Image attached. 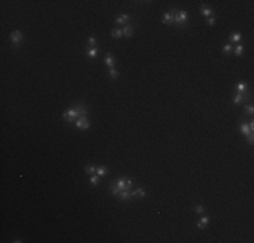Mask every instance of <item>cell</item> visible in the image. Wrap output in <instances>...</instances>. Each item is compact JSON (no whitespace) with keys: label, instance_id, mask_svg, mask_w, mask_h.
Instances as JSON below:
<instances>
[{"label":"cell","instance_id":"7","mask_svg":"<svg viewBox=\"0 0 254 243\" xmlns=\"http://www.w3.org/2000/svg\"><path fill=\"white\" fill-rule=\"evenodd\" d=\"M162 23H164V24H173L174 23L173 12H165L164 16H162Z\"/></svg>","mask_w":254,"mask_h":243},{"label":"cell","instance_id":"23","mask_svg":"<svg viewBox=\"0 0 254 243\" xmlns=\"http://www.w3.org/2000/svg\"><path fill=\"white\" fill-rule=\"evenodd\" d=\"M232 50H234V53H235L237 57H239V55L243 53V45H237V46L232 49Z\"/></svg>","mask_w":254,"mask_h":243},{"label":"cell","instance_id":"1","mask_svg":"<svg viewBox=\"0 0 254 243\" xmlns=\"http://www.w3.org/2000/svg\"><path fill=\"white\" fill-rule=\"evenodd\" d=\"M88 111H87V107L83 105V104H76L74 107L68 108L65 112L62 114V119L68 122V123H72L73 120L81 118V116H87Z\"/></svg>","mask_w":254,"mask_h":243},{"label":"cell","instance_id":"6","mask_svg":"<svg viewBox=\"0 0 254 243\" xmlns=\"http://www.w3.org/2000/svg\"><path fill=\"white\" fill-rule=\"evenodd\" d=\"M104 64L108 66V69H112L115 66V58L112 53H107L106 57H104Z\"/></svg>","mask_w":254,"mask_h":243},{"label":"cell","instance_id":"21","mask_svg":"<svg viewBox=\"0 0 254 243\" xmlns=\"http://www.w3.org/2000/svg\"><path fill=\"white\" fill-rule=\"evenodd\" d=\"M122 35H123V33H122V30H119V29H112V31H111V37L112 38L119 39Z\"/></svg>","mask_w":254,"mask_h":243},{"label":"cell","instance_id":"22","mask_svg":"<svg viewBox=\"0 0 254 243\" xmlns=\"http://www.w3.org/2000/svg\"><path fill=\"white\" fill-rule=\"evenodd\" d=\"M84 172H85L87 174H89V176H93V174H96V168H95V166L88 165V166H85Z\"/></svg>","mask_w":254,"mask_h":243},{"label":"cell","instance_id":"28","mask_svg":"<svg viewBox=\"0 0 254 243\" xmlns=\"http://www.w3.org/2000/svg\"><path fill=\"white\" fill-rule=\"evenodd\" d=\"M253 112H254V108H253V105H245V114H247V115H253Z\"/></svg>","mask_w":254,"mask_h":243},{"label":"cell","instance_id":"26","mask_svg":"<svg viewBox=\"0 0 254 243\" xmlns=\"http://www.w3.org/2000/svg\"><path fill=\"white\" fill-rule=\"evenodd\" d=\"M232 45L231 43H227V45H225L223 46V53H226V54H230V53L232 52Z\"/></svg>","mask_w":254,"mask_h":243},{"label":"cell","instance_id":"8","mask_svg":"<svg viewBox=\"0 0 254 243\" xmlns=\"http://www.w3.org/2000/svg\"><path fill=\"white\" fill-rule=\"evenodd\" d=\"M118 197L120 200H123V201H126V200H130L133 196H131V189H126V191H120L118 193Z\"/></svg>","mask_w":254,"mask_h":243},{"label":"cell","instance_id":"5","mask_svg":"<svg viewBox=\"0 0 254 243\" xmlns=\"http://www.w3.org/2000/svg\"><path fill=\"white\" fill-rule=\"evenodd\" d=\"M10 39L12 40L14 45H19L23 40V34L20 30H16V31H12L11 35H10Z\"/></svg>","mask_w":254,"mask_h":243},{"label":"cell","instance_id":"19","mask_svg":"<svg viewBox=\"0 0 254 243\" xmlns=\"http://www.w3.org/2000/svg\"><path fill=\"white\" fill-rule=\"evenodd\" d=\"M241 133H242V135H245V136L249 135V134L251 133L250 128H249V124H246V123H242V124H241Z\"/></svg>","mask_w":254,"mask_h":243},{"label":"cell","instance_id":"10","mask_svg":"<svg viewBox=\"0 0 254 243\" xmlns=\"http://www.w3.org/2000/svg\"><path fill=\"white\" fill-rule=\"evenodd\" d=\"M131 196H133V197H138V199H143L145 196H146V192L142 188H138V189L131 192Z\"/></svg>","mask_w":254,"mask_h":243},{"label":"cell","instance_id":"12","mask_svg":"<svg viewBox=\"0 0 254 243\" xmlns=\"http://www.w3.org/2000/svg\"><path fill=\"white\" fill-rule=\"evenodd\" d=\"M122 33H123V35L127 38H131L133 37V27L130 26V24H126L125 29L122 30Z\"/></svg>","mask_w":254,"mask_h":243},{"label":"cell","instance_id":"29","mask_svg":"<svg viewBox=\"0 0 254 243\" xmlns=\"http://www.w3.org/2000/svg\"><path fill=\"white\" fill-rule=\"evenodd\" d=\"M195 211L197 212V214H204L206 208H204L203 205H196V207H195Z\"/></svg>","mask_w":254,"mask_h":243},{"label":"cell","instance_id":"18","mask_svg":"<svg viewBox=\"0 0 254 243\" xmlns=\"http://www.w3.org/2000/svg\"><path fill=\"white\" fill-rule=\"evenodd\" d=\"M237 91L239 93H242V95H245L247 91V84L246 82H239V84L237 85Z\"/></svg>","mask_w":254,"mask_h":243},{"label":"cell","instance_id":"14","mask_svg":"<svg viewBox=\"0 0 254 243\" xmlns=\"http://www.w3.org/2000/svg\"><path fill=\"white\" fill-rule=\"evenodd\" d=\"M243 100H245V95H242V93H237V95L232 96V103L234 104H241L243 103Z\"/></svg>","mask_w":254,"mask_h":243},{"label":"cell","instance_id":"4","mask_svg":"<svg viewBox=\"0 0 254 243\" xmlns=\"http://www.w3.org/2000/svg\"><path fill=\"white\" fill-rule=\"evenodd\" d=\"M131 185H133V181L127 180V178H119L116 181V186H118L119 191H126V189H131Z\"/></svg>","mask_w":254,"mask_h":243},{"label":"cell","instance_id":"27","mask_svg":"<svg viewBox=\"0 0 254 243\" xmlns=\"http://www.w3.org/2000/svg\"><path fill=\"white\" fill-rule=\"evenodd\" d=\"M96 43H97V39L96 37H89L88 38V45L91 47H96Z\"/></svg>","mask_w":254,"mask_h":243},{"label":"cell","instance_id":"2","mask_svg":"<svg viewBox=\"0 0 254 243\" xmlns=\"http://www.w3.org/2000/svg\"><path fill=\"white\" fill-rule=\"evenodd\" d=\"M172 12H173V16H174V23H177V24H185L187 23V18H188V14L187 11H184V10H181V11H176V10H172Z\"/></svg>","mask_w":254,"mask_h":243},{"label":"cell","instance_id":"25","mask_svg":"<svg viewBox=\"0 0 254 243\" xmlns=\"http://www.w3.org/2000/svg\"><path fill=\"white\" fill-rule=\"evenodd\" d=\"M89 182L92 185H99V182H100V180H99V176L97 174H93V176H91V180H89Z\"/></svg>","mask_w":254,"mask_h":243},{"label":"cell","instance_id":"32","mask_svg":"<svg viewBox=\"0 0 254 243\" xmlns=\"http://www.w3.org/2000/svg\"><path fill=\"white\" fill-rule=\"evenodd\" d=\"M12 242H14V243H22L23 240H20V239H15V240H12Z\"/></svg>","mask_w":254,"mask_h":243},{"label":"cell","instance_id":"24","mask_svg":"<svg viewBox=\"0 0 254 243\" xmlns=\"http://www.w3.org/2000/svg\"><path fill=\"white\" fill-rule=\"evenodd\" d=\"M108 74H110L111 78H118L119 77V72L115 68H112V69H108Z\"/></svg>","mask_w":254,"mask_h":243},{"label":"cell","instance_id":"31","mask_svg":"<svg viewBox=\"0 0 254 243\" xmlns=\"http://www.w3.org/2000/svg\"><path fill=\"white\" fill-rule=\"evenodd\" d=\"M207 23L210 24V26H215V23H216V20H215V16L214 18H210L208 20H207Z\"/></svg>","mask_w":254,"mask_h":243},{"label":"cell","instance_id":"15","mask_svg":"<svg viewBox=\"0 0 254 243\" xmlns=\"http://www.w3.org/2000/svg\"><path fill=\"white\" fill-rule=\"evenodd\" d=\"M200 12H202L204 16H211V15H214V11H212L210 7H207V6H202V7H200Z\"/></svg>","mask_w":254,"mask_h":243},{"label":"cell","instance_id":"16","mask_svg":"<svg viewBox=\"0 0 254 243\" xmlns=\"http://www.w3.org/2000/svg\"><path fill=\"white\" fill-rule=\"evenodd\" d=\"M107 173H108L107 168H104V166H97V168H96V174L99 177H104Z\"/></svg>","mask_w":254,"mask_h":243},{"label":"cell","instance_id":"17","mask_svg":"<svg viewBox=\"0 0 254 243\" xmlns=\"http://www.w3.org/2000/svg\"><path fill=\"white\" fill-rule=\"evenodd\" d=\"M97 53H99V49H97V47H91L88 52H87V55H88L91 59H93V58H96V57H97Z\"/></svg>","mask_w":254,"mask_h":243},{"label":"cell","instance_id":"13","mask_svg":"<svg viewBox=\"0 0 254 243\" xmlns=\"http://www.w3.org/2000/svg\"><path fill=\"white\" fill-rule=\"evenodd\" d=\"M241 38H242V37H241V33H239V31H232V33L230 34V42H232V43L238 42Z\"/></svg>","mask_w":254,"mask_h":243},{"label":"cell","instance_id":"30","mask_svg":"<svg viewBox=\"0 0 254 243\" xmlns=\"http://www.w3.org/2000/svg\"><path fill=\"white\" fill-rule=\"evenodd\" d=\"M253 142H254V134L250 133L249 135H247V143H249V145H253Z\"/></svg>","mask_w":254,"mask_h":243},{"label":"cell","instance_id":"9","mask_svg":"<svg viewBox=\"0 0 254 243\" xmlns=\"http://www.w3.org/2000/svg\"><path fill=\"white\" fill-rule=\"evenodd\" d=\"M130 20V16L127 14H122L119 15L118 18L115 19V23H118V24H127V22Z\"/></svg>","mask_w":254,"mask_h":243},{"label":"cell","instance_id":"20","mask_svg":"<svg viewBox=\"0 0 254 243\" xmlns=\"http://www.w3.org/2000/svg\"><path fill=\"white\" fill-rule=\"evenodd\" d=\"M110 189H111V192H112V195L114 196H118V193L120 192L118 189V186H116V181H111L110 182Z\"/></svg>","mask_w":254,"mask_h":243},{"label":"cell","instance_id":"3","mask_svg":"<svg viewBox=\"0 0 254 243\" xmlns=\"http://www.w3.org/2000/svg\"><path fill=\"white\" fill-rule=\"evenodd\" d=\"M74 124H76V127H77L78 130H88L91 123H89V120L87 119V116H81V118L74 120Z\"/></svg>","mask_w":254,"mask_h":243},{"label":"cell","instance_id":"11","mask_svg":"<svg viewBox=\"0 0 254 243\" xmlns=\"http://www.w3.org/2000/svg\"><path fill=\"white\" fill-rule=\"evenodd\" d=\"M208 221H210V217H208V216H202V217H200V220L197 221V227H199L200 230H204Z\"/></svg>","mask_w":254,"mask_h":243}]
</instances>
